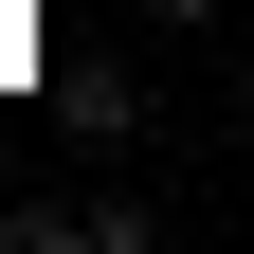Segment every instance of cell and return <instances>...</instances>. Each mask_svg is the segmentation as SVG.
I'll return each mask as SVG.
<instances>
[{"label": "cell", "instance_id": "cell-1", "mask_svg": "<svg viewBox=\"0 0 254 254\" xmlns=\"http://www.w3.org/2000/svg\"><path fill=\"white\" fill-rule=\"evenodd\" d=\"M127 127H145V91L109 55H55V145H127Z\"/></svg>", "mask_w": 254, "mask_h": 254}, {"label": "cell", "instance_id": "cell-2", "mask_svg": "<svg viewBox=\"0 0 254 254\" xmlns=\"http://www.w3.org/2000/svg\"><path fill=\"white\" fill-rule=\"evenodd\" d=\"M145 18H164V37H218V18H236V0H145Z\"/></svg>", "mask_w": 254, "mask_h": 254}]
</instances>
